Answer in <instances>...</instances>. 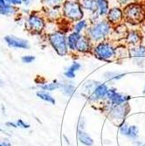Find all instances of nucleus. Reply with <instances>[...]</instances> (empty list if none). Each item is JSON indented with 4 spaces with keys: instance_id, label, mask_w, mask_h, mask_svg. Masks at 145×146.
Returning <instances> with one entry per match:
<instances>
[{
    "instance_id": "obj_33",
    "label": "nucleus",
    "mask_w": 145,
    "mask_h": 146,
    "mask_svg": "<svg viewBox=\"0 0 145 146\" xmlns=\"http://www.w3.org/2000/svg\"><path fill=\"white\" fill-rule=\"evenodd\" d=\"M136 0H119V2L121 5H130V4H133V3H136L135 2Z\"/></svg>"
},
{
    "instance_id": "obj_30",
    "label": "nucleus",
    "mask_w": 145,
    "mask_h": 146,
    "mask_svg": "<svg viewBox=\"0 0 145 146\" xmlns=\"http://www.w3.org/2000/svg\"><path fill=\"white\" fill-rule=\"evenodd\" d=\"M17 125L20 128H23V129H28L30 128V124L28 123H25L22 119H19V120L17 121Z\"/></svg>"
},
{
    "instance_id": "obj_25",
    "label": "nucleus",
    "mask_w": 145,
    "mask_h": 146,
    "mask_svg": "<svg viewBox=\"0 0 145 146\" xmlns=\"http://www.w3.org/2000/svg\"><path fill=\"white\" fill-rule=\"evenodd\" d=\"M47 14L49 17H51L52 19H56L57 17L60 16V7H52V8H48L47 11Z\"/></svg>"
},
{
    "instance_id": "obj_37",
    "label": "nucleus",
    "mask_w": 145,
    "mask_h": 146,
    "mask_svg": "<svg viewBox=\"0 0 145 146\" xmlns=\"http://www.w3.org/2000/svg\"><path fill=\"white\" fill-rule=\"evenodd\" d=\"M5 4H7V2L5 1V0H0V6L5 5Z\"/></svg>"
},
{
    "instance_id": "obj_11",
    "label": "nucleus",
    "mask_w": 145,
    "mask_h": 146,
    "mask_svg": "<svg viewBox=\"0 0 145 146\" xmlns=\"http://www.w3.org/2000/svg\"><path fill=\"white\" fill-rule=\"evenodd\" d=\"M76 51L79 52H82V54H86V52H90L93 51V46H92V41L90 38L87 35H81V37L79 39L77 43Z\"/></svg>"
},
{
    "instance_id": "obj_12",
    "label": "nucleus",
    "mask_w": 145,
    "mask_h": 146,
    "mask_svg": "<svg viewBox=\"0 0 145 146\" xmlns=\"http://www.w3.org/2000/svg\"><path fill=\"white\" fill-rule=\"evenodd\" d=\"M108 87L106 84H101L100 83L95 89L94 91L92 92V95L90 96V98L92 100H98V99H101L103 97H105L107 96V93H108Z\"/></svg>"
},
{
    "instance_id": "obj_38",
    "label": "nucleus",
    "mask_w": 145,
    "mask_h": 146,
    "mask_svg": "<svg viewBox=\"0 0 145 146\" xmlns=\"http://www.w3.org/2000/svg\"><path fill=\"white\" fill-rule=\"evenodd\" d=\"M0 132H2V133H5V130H3L2 129H0Z\"/></svg>"
},
{
    "instance_id": "obj_21",
    "label": "nucleus",
    "mask_w": 145,
    "mask_h": 146,
    "mask_svg": "<svg viewBox=\"0 0 145 146\" xmlns=\"http://www.w3.org/2000/svg\"><path fill=\"white\" fill-rule=\"evenodd\" d=\"M87 22L85 19H81L80 21H77L73 25V31L76 33H81L83 30L87 29Z\"/></svg>"
},
{
    "instance_id": "obj_34",
    "label": "nucleus",
    "mask_w": 145,
    "mask_h": 146,
    "mask_svg": "<svg viewBox=\"0 0 145 146\" xmlns=\"http://www.w3.org/2000/svg\"><path fill=\"white\" fill-rule=\"evenodd\" d=\"M33 2V0H23V4L25 6H29L32 5V3Z\"/></svg>"
},
{
    "instance_id": "obj_5",
    "label": "nucleus",
    "mask_w": 145,
    "mask_h": 146,
    "mask_svg": "<svg viewBox=\"0 0 145 146\" xmlns=\"http://www.w3.org/2000/svg\"><path fill=\"white\" fill-rule=\"evenodd\" d=\"M93 52L97 59L104 61L111 60L115 57V48L111 43L106 41L99 42L93 48Z\"/></svg>"
},
{
    "instance_id": "obj_24",
    "label": "nucleus",
    "mask_w": 145,
    "mask_h": 146,
    "mask_svg": "<svg viewBox=\"0 0 145 146\" xmlns=\"http://www.w3.org/2000/svg\"><path fill=\"white\" fill-rule=\"evenodd\" d=\"M61 88L63 89V92L65 95L67 96H71L73 95L75 91V87L71 84V83H67V84H61Z\"/></svg>"
},
{
    "instance_id": "obj_40",
    "label": "nucleus",
    "mask_w": 145,
    "mask_h": 146,
    "mask_svg": "<svg viewBox=\"0 0 145 146\" xmlns=\"http://www.w3.org/2000/svg\"><path fill=\"white\" fill-rule=\"evenodd\" d=\"M2 84V82H1V80H0V85H1Z\"/></svg>"
},
{
    "instance_id": "obj_28",
    "label": "nucleus",
    "mask_w": 145,
    "mask_h": 146,
    "mask_svg": "<svg viewBox=\"0 0 145 146\" xmlns=\"http://www.w3.org/2000/svg\"><path fill=\"white\" fill-rule=\"evenodd\" d=\"M21 60L23 63H25V64H30V63H32L34 60H35V57L33 55H24L21 58Z\"/></svg>"
},
{
    "instance_id": "obj_41",
    "label": "nucleus",
    "mask_w": 145,
    "mask_h": 146,
    "mask_svg": "<svg viewBox=\"0 0 145 146\" xmlns=\"http://www.w3.org/2000/svg\"><path fill=\"white\" fill-rule=\"evenodd\" d=\"M79 1H80V0H79Z\"/></svg>"
},
{
    "instance_id": "obj_17",
    "label": "nucleus",
    "mask_w": 145,
    "mask_h": 146,
    "mask_svg": "<svg viewBox=\"0 0 145 146\" xmlns=\"http://www.w3.org/2000/svg\"><path fill=\"white\" fill-rule=\"evenodd\" d=\"M17 12V9L10 5V4H5V5L0 6V15L1 16H11V15H14Z\"/></svg>"
},
{
    "instance_id": "obj_10",
    "label": "nucleus",
    "mask_w": 145,
    "mask_h": 146,
    "mask_svg": "<svg viewBox=\"0 0 145 146\" xmlns=\"http://www.w3.org/2000/svg\"><path fill=\"white\" fill-rule=\"evenodd\" d=\"M107 97L112 102L114 105H116V106L123 104L125 102H127L130 98L129 96H126L120 94V93H118L115 89H113V88H110L108 90Z\"/></svg>"
},
{
    "instance_id": "obj_27",
    "label": "nucleus",
    "mask_w": 145,
    "mask_h": 146,
    "mask_svg": "<svg viewBox=\"0 0 145 146\" xmlns=\"http://www.w3.org/2000/svg\"><path fill=\"white\" fill-rule=\"evenodd\" d=\"M105 77H106L109 81H115V80H119L121 78H122L125 74H119V73H115V72H108L104 74Z\"/></svg>"
},
{
    "instance_id": "obj_32",
    "label": "nucleus",
    "mask_w": 145,
    "mask_h": 146,
    "mask_svg": "<svg viewBox=\"0 0 145 146\" xmlns=\"http://www.w3.org/2000/svg\"><path fill=\"white\" fill-rule=\"evenodd\" d=\"M64 75L67 78H68V79H73V78L75 77V73H73V72H72V71L68 69L67 71L64 73Z\"/></svg>"
},
{
    "instance_id": "obj_7",
    "label": "nucleus",
    "mask_w": 145,
    "mask_h": 146,
    "mask_svg": "<svg viewBox=\"0 0 145 146\" xmlns=\"http://www.w3.org/2000/svg\"><path fill=\"white\" fill-rule=\"evenodd\" d=\"M4 39H5L6 45L11 48L26 50V49H29V47H30V44H29L28 40L21 38H18L16 36L7 35L5 37Z\"/></svg>"
},
{
    "instance_id": "obj_3",
    "label": "nucleus",
    "mask_w": 145,
    "mask_h": 146,
    "mask_svg": "<svg viewBox=\"0 0 145 146\" xmlns=\"http://www.w3.org/2000/svg\"><path fill=\"white\" fill-rule=\"evenodd\" d=\"M123 19L131 24H140L145 19V6L133 3L126 5L123 10Z\"/></svg>"
},
{
    "instance_id": "obj_16",
    "label": "nucleus",
    "mask_w": 145,
    "mask_h": 146,
    "mask_svg": "<svg viewBox=\"0 0 145 146\" xmlns=\"http://www.w3.org/2000/svg\"><path fill=\"white\" fill-rule=\"evenodd\" d=\"M98 5V14L100 17L107 16L109 11V0H97Z\"/></svg>"
},
{
    "instance_id": "obj_31",
    "label": "nucleus",
    "mask_w": 145,
    "mask_h": 146,
    "mask_svg": "<svg viewBox=\"0 0 145 146\" xmlns=\"http://www.w3.org/2000/svg\"><path fill=\"white\" fill-rule=\"evenodd\" d=\"M5 1L13 5V6H15V5H20L21 4H23V0H5Z\"/></svg>"
},
{
    "instance_id": "obj_26",
    "label": "nucleus",
    "mask_w": 145,
    "mask_h": 146,
    "mask_svg": "<svg viewBox=\"0 0 145 146\" xmlns=\"http://www.w3.org/2000/svg\"><path fill=\"white\" fill-rule=\"evenodd\" d=\"M137 133H138V129L136 126L133 125V126H128L126 131V135L131 138H136L137 137Z\"/></svg>"
},
{
    "instance_id": "obj_14",
    "label": "nucleus",
    "mask_w": 145,
    "mask_h": 146,
    "mask_svg": "<svg viewBox=\"0 0 145 146\" xmlns=\"http://www.w3.org/2000/svg\"><path fill=\"white\" fill-rule=\"evenodd\" d=\"M81 37V33H76V32H73L72 33H70L68 37H67V41H68V49L71 51H76V47H77V43L79 41V39Z\"/></svg>"
},
{
    "instance_id": "obj_19",
    "label": "nucleus",
    "mask_w": 145,
    "mask_h": 146,
    "mask_svg": "<svg viewBox=\"0 0 145 146\" xmlns=\"http://www.w3.org/2000/svg\"><path fill=\"white\" fill-rule=\"evenodd\" d=\"M36 95H37L38 97H39L40 99H42V100H44V101H46V102H51L52 104H55V100H54V98L52 97V96H51L48 94V93L45 92V90H43V91H38V92L36 93Z\"/></svg>"
},
{
    "instance_id": "obj_23",
    "label": "nucleus",
    "mask_w": 145,
    "mask_h": 146,
    "mask_svg": "<svg viewBox=\"0 0 145 146\" xmlns=\"http://www.w3.org/2000/svg\"><path fill=\"white\" fill-rule=\"evenodd\" d=\"M126 57L129 56V49L121 46L115 48V57Z\"/></svg>"
},
{
    "instance_id": "obj_8",
    "label": "nucleus",
    "mask_w": 145,
    "mask_h": 146,
    "mask_svg": "<svg viewBox=\"0 0 145 146\" xmlns=\"http://www.w3.org/2000/svg\"><path fill=\"white\" fill-rule=\"evenodd\" d=\"M123 19V11L118 7H112L107 14V20L111 25H119Z\"/></svg>"
},
{
    "instance_id": "obj_4",
    "label": "nucleus",
    "mask_w": 145,
    "mask_h": 146,
    "mask_svg": "<svg viewBox=\"0 0 145 146\" xmlns=\"http://www.w3.org/2000/svg\"><path fill=\"white\" fill-rule=\"evenodd\" d=\"M48 40L52 47L54 49L57 54L60 56H66L68 54V46L67 41V36L63 32H52L48 35Z\"/></svg>"
},
{
    "instance_id": "obj_35",
    "label": "nucleus",
    "mask_w": 145,
    "mask_h": 146,
    "mask_svg": "<svg viewBox=\"0 0 145 146\" xmlns=\"http://www.w3.org/2000/svg\"><path fill=\"white\" fill-rule=\"evenodd\" d=\"M0 146H11V143L8 140H5L2 143H0Z\"/></svg>"
},
{
    "instance_id": "obj_29",
    "label": "nucleus",
    "mask_w": 145,
    "mask_h": 146,
    "mask_svg": "<svg viewBox=\"0 0 145 146\" xmlns=\"http://www.w3.org/2000/svg\"><path fill=\"white\" fill-rule=\"evenodd\" d=\"M81 67V66L80 63L77 62V61H73V62L72 63V65L68 68V70H70V71L75 73V72H77L78 70H80Z\"/></svg>"
},
{
    "instance_id": "obj_36",
    "label": "nucleus",
    "mask_w": 145,
    "mask_h": 146,
    "mask_svg": "<svg viewBox=\"0 0 145 146\" xmlns=\"http://www.w3.org/2000/svg\"><path fill=\"white\" fill-rule=\"evenodd\" d=\"M5 125L8 126V127H12V128H18V127H19L17 124L13 123H11V122H7V123H5Z\"/></svg>"
},
{
    "instance_id": "obj_15",
    "label": "nucleus",
    "mask_w": 145,
    "mask_h": 146,
    "mask_svg": "<svg viewBox=\"0 0 145 146\" xmlns=\"http://www.w3.org/2000/svg\"><path fill=\"white\" fill-rule=\"evenodd\" d=\"M81 3L83 9H85L92 13L98 12L97 0H81Z\"/></svg>"
},
{
    "instance_id": "obj_9",
    "label": "nucleus",
    "mask_w": 145,
    "mask_h": 146,
    "mask_svg": "<svg viewBox=\"0 0 145 146\" xmlns=\"http://www.w3.org/2000/svg\"><path fill=\"white\" fill-rule=\"evenodd\" d=\"M129 57H131L135 62L143 63L145 60V46L138 45L134 46L129 49Z\"/></svg>"
},
{
    "instance_id": "obj_1",
    "label": "nucleus",
    "mask_w": 145,
    "mask_h": 146,
    "mask_svg": "<svg viewBox=\"0 0 145 146\" xmlns=\"http://www.w3.org/2000/svg\"><path fill=\"white\" fill-rule=\"evenodd\" d=\"M111 24L108 20L95 22L87 28V36L92 42H101L106 38L111 32Z\"/></svg>"
},
{
    "instance_id": "obj_18",
    "label": "nucleus",
    "mask_w": 145,
    "mask_h": 146,
    "mask_svg": "<svg viewBox=\"0 0 145 146\" xmlns=\"http://www.w3.org/2000/svg\"><path fill=\"white\" fill-rule=\"evenodd\" d=\"M78 138L80 140V142H81L87 146H91L94 143L93 139H92L87 133H85V132L81 130H78Z\"/></svg>"
},
{
    "instance_id": "obj_13",
    "label": "nucleus",
    "mask_w": 145,
    "mask_h": 146,
    "mask_svg": "<svg viewBox=\"0 0 145 146\" xmlns=\"http://www.w3.org/2000/svg\"><path fill=\"white\" fill-rule=\"evenodd\" d=\"M126 41L132 46H138L142 41V35L139 32L132 30L127 33Z\"/></svg>"
},
{
    "instance_id": "obj_20",
    "label": "nucleus",
    "mask_w": 145,
    "mask_h": 146,
    "mask_svg": "<svg viewBox=\"0 0 145 146\" xmlns=\"http://www.w3.org/2000/svg\"><path fill=\"white\" fill-rule=\"evenodd\" d=\"M44 5L47 8H52V7H60L66 0H42Z\"/></svg>"
},
{
    "instance_id": "obj_22",
    "label": "nucleus",
    "mask_w": 145,
    "mask_h": 146,
    "mask_svg": "<svg viewBox=\"0 0 145 146\" xmlns=\"http://www.w3.org/2000/svg\"><path fill=\"white\" fill-rule=\"evenodd\" d=\"M61 88V84L60 83H58L56 82H54L52 83H46V84H43L40 86V88H42L43 90H46V91H54L57 88Z\"/></svg>"
},
{
    "instance_id": "obj_6",
    "label": "nucleus",
    "mask_w": 145,
    "mask_h": 146,
    "mask_svg": "<svg viewBox=\"0 0 145 146\" xmlns=\"http://www.w3.org/2000/svg\"><path fill=\"white\" fill-rule=\"evenodd\" d=\"M26 29L34 34H40L46 28L45 19L37 13H32L25 21Z\"/></svg>"
},
{
    "instance_id": "obj_39",
    "label": "nucleus",
    "mask_w": 145,
    "mask_h": 146,
    "mask_svg": "<svg viewBox=\"0 0 145 146\" xmlns=\"http://www.w3.org/2000/svg\"><path fill=\"white\" fill-rule=\"evenodd\" d=\"M143 93H144V94H145V87H144V89H143Z\"/></svg>"
},
{
    "instance_id": "obj_2",
    "label": "nucleus",
    "mask_w": 145,
    "mask_h": 146,
    "mask_svg": "<svg viewBox=\"0 0 145 146\" xmlns=\"http://www.w3.org/2000/svg\"><path fill=\"white\" fill-rule=\"evenodd\" d=\"M62 5V14L68 20L77 22L82 19L83 7L79 0H66Z\"/></svg>"
}]
</instances>
